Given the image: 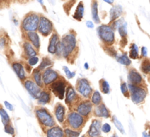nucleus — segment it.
Returning <instances> with one entry per match:
<instances>
[{"label": "nucleus", "instance_id": "obj_31", "mask_svg": "<svg viewBox=\"0 0 150 137\" xmlns=\"http://www.w3.org/2000/svg\"><path fill=\"white\" fill-rule=\"evenodd\" d=\"M101 101H102V97H101V95L99 91L93 92L92 95V98H91V102L92 103V104L98 106L101 104Z\"/></svg>", "mask_w": 150, "mask_h": 137}, {"label": "nucleus", "instance_id": "obj_24", "mask_svg": "<svg viewBox=\"0 0 150 137\" xmlns=\"http://www.w3.org/2000/svg\"><path fill=\"white\" fill-rule=\"evenodd\" d=\"M23 51H24V54L28 58H30V57H36L37 52L36 50L34 48L33 45H32L30 42L29 41H25L23 44Z\"/></svg>", "mask_w": 150, "mask_h": 137}, {"label": "nucleus", "instance_id": "obj_32", "mask_svg": "<svg viewBox=\"0 0 150 137\" xmlns=\"http://www.w3.org/2000/svg\"><path fill=\"white\" fill-rule=\"evenodd\" d=\"M52 64V61L48 57H44V58H42V62H41V63L40 64L39 67L38 68L40 70H45V69L46 70V69H48V67H51Z\"/></svg>", "mask_w": 150, "mask_h": 137}, {"label": "nucleus", "instance_id": "obj_21", "mask_svg": "<svg viewBox=\"0 0 150 137\" xmlns=\"http://www.w3.org/2000/svg\"><path fill=\"white\" fill-rule=\"evenodd\" d=\"M12 67L20 80L23 81L26 79V70L23 65L20 62H13Z\"/></svg>", "mask_w": 150, "mask_h": 137}, {"label": "nucleus", "instance_id": "obj_14", "mask_svg": "<svg viewBox=\"0 0 150 137\" xmlns=\"http://www.w3.org/2000/svg\"><path fill=\"white\" fill-rule=\"evenodd\" d=\"M111 28L113 29H118L119 33L120 36L124 39L126 38L127 35V22L124 19H120L118 21H116L111 25Z\"/></svg>", "mask_w": 150, "mask_h": 137}, {"label": "nucleus", "instance_id": "obj_10", "mask_svg": "<svg viewBox=\"0 0 150 137\" xmlns=\"http://www.w3.org/2000/svg\"><path fill=\"white\" fill-rule=\"evenodd\" d=\"M53 23L49 19L45 18V16H40V21L39 27H38V32L42 35V36H48L51 32H53Z\"/></svg>", "mask_w": 150, "mask_h": 137}, {"label": "nucleus", "instance_id": "obj_43", "mask_svg": "<svg viewBox=\"0 0 150 137\" xmlns=\"http://www.w3.org/2000/svg\"><path fill=\"white\" fill-rule=\"evenodd\" d=\"M4 105H5V107L6 109H7L8 110H10V111H13V106L11 104H10L9 102H7V101H4Z\"/></svg>", "mask_w": 150, "mask_h": 137}, {"label": "nucleus", "instance_id": "obj_2", "mask_svg": "<svg viewBox=\"0 0 150 137\" xmlns=\"http://www.w3.org/2000/svg\"><path fill=\"white\" fill-rule=\"evenodd\" d=\"M40 17L35 13H29L26 15L22 21L21 28L24 32H36L39 27Z\"/></svg>", "mask_w": 150, "mask_h": 137}, {"label": "nucleus", "instance_id": "obj_12", "mask_svg": "<svg viewBox=\"0 0 150 137\" xmlns=\"http://www.w3.org/2000/svg\"><path fill=\"white\" fill-rule=\"evenodd\" d=\"M42 82L45 85H49L58 80L59 76L57 71L53 70L52 68H48L44 70L42 75Z\"/></svg>", "mask_w": 150, "mask_h": 137}, {"label": "nucleus", "instance_id": "obj_47", "mask_svg": "<svg viewBox=\"0 0 150 137\" xmlns=\"http://www.w3.org/2000/svg\"><path fill=\"white\" fill-rule=\"evenodd\" d=\"M142 137H150L149 135V133H147L146 131H144L142 133Z\"/></svg>", "mask_w": 150, "mask_h": 137}, {"label": "nucleus", "instance_id": "obj_8", "mask_svg": "<svg viewBox=\"0 0 150 137\" xmlns=\"http://www.w3.org/2000/svg\"><path fill=\"white\" fill-rule=\"evenodd\" d=\"M76 89L82 97L85 98H89L92 95V88L90 86L89 81L86 79H79L76 84Z\"/></svg>", "mask_w": 150, "mask_h": 137}, {"label": "nucleus", "instance_id": "obj_19", "mask_svg": "<svg viewBox=\"0 0 150 137\" xmlns=\"http://www.w3.org/2000/svg\"><path fill=\"white\" fill-rule=\"evenodd\" d=\"M54 114L59 123H64L65 120V108L61 104H57L54 109Z\"/></svg>", "mask_w": 150, "mask_h": 137}, {"label": "nucleus", "instance_id": "obj_15", "mask_svg": "<svg viewBox=\"0 0 150 137\" xmlns=\"http://www.w3.org/2000/svg\"><path fill=\"white\" fill-rule=\"evenodd\" d=\"M78 97L77 93L76 92L75 89L72 86H68L67 87V90H66V98H65V103L70 106H73V104H76L78 101Z\"/></svg>", "mask_w": 150, "mask_h": 137}, {"label": "nucleus", "instance_id": "obj_53", "mask_svg": "<svg viewBox=\"0 0 150 137\" xmlns=\"http://www.w3.org/2000/svg\"><path fill=\"white\" fill-rule=\"evenodd\" d=\"M99 137H103V136H99Z\"/></svg>", "mask_w": 150, "mask_h": 137}, {"label": "nucleus", "instance_id": "obj_1", "mask_svg": "<svg viewBox=\"0 0 150 137\" xmlns=\"http://www.w3.org/2000/svg\"><path fill=\"white\" fill-rule=\"evenodd\" d=\"M62 51V57L64 58L68 59L76 51L77 40H76V35L73 32L64 35L60 41Z\"/></svg>", "mask_w": 150, "mask_h": 137}, {"label": "nucleus", "instance_id": "obj_20", "mask_svg": "<svg viewBox=\"0 0 150 137\" xmlns=\"http://www.w3.org/2000/svg\"><path fill=\"white\" fill-rule=\"evenodd\" d=\"M46 137H64V130L61 127L56 126L45 131Z\"/></svg>", "mask_w": 150, "mask_h": 137}, {"label": "nucleus", "instance_id": "obj_33", "mask_svg": "<svg viewBox=\"0 0 150 137\" xmlns=\"http://www.w3.org/2000/svg\"><path fill=\"white\" fill-rule=\"evenodd\" d=\"M0 116H1V122H2L4 126L10 124V117H9L8 114L6 112V111L2 108V107H1V109H0Z\"/></svg>", "mask_w": 150, "mask_h": 137}, {"label": "nucleus", "instance_id": "obj_18", "mask_svg": "<svg viewBox=\"0 0 150 137\" xmlns=\"http://www.w3.org/2000/svg\"><path fill=\"white\" fill-rule=\"evenodd\" d=\"M94 114L97 117H103V118H108L111 116L109 111L103 104H100L95 107Z\"/></svg>", "mask_w": 150, "mask_h": 137}, {"label": "nucleus", "instance_id": "obj_49", "mask_svg": "<svg viewBox=\"0 0 150 137\" xmlns=\"http://www.w3.org/2000/svg\"><path fill=\"white\" fill-rule=\"evenodd\" d=\"M105 2H106V3H108V4H113V3H114V1H110V0H105Z\"/></svg>", "mask_w": 150, "mask_h": 137}, {"label": "nucleus", "instance_id": "obj_22", "mask_svg": "<svg viewBox=\"0 0 150 137\" xmlns=\"http://www.w3.org/2000/svg\"><path fill=\"white\" fill-rule=\"evenodd\" d=\"M123 13V8L120 4H117L111 8L110 10V21L114 22L121 16Z\"/></svg>", "mask_w": 150, "mask_h": 137}, {"label": "nucleus", "instance_id": "obj_45", "mask_svg": "<svg viewBox=\"0 0 150 137\" xmlns=\"http://www.w3.org/2000/svg\"><path fill=\"white\" fill-rule=\"evenodd\" d=\"M86 26H87L88 28H90V29H92V28H94V26H95L93 22L91 21H87L86 22Z\"/></svg>", "mask_w": 150, "mask_h": 137}, {"label": "nucleus", "instance_id": "obj_37", "mask_svg": "<svg viewBox=\"0 0 150 137\" xmlns=\"http://www.w3.org/2000/svg\"><path fill=\"white\" fill-rule=\"evenodd\" d=\"M141 69H142V70L144 73H150V60H145L144 61L142 62Z\"/></svg>", "mask_w": 150, "mask_h": 137}, {"label": "nucleus", "instance_id": "obj_9", "mask_svg": "<svg viewBox=\"0 0 150 137\" xmlns=\"http://www.w3.org/2000/svg\"><path fill=\"white\" fill-rule=\"evenodd\" d=\"M23 84H24L25 88L28 91L29 95L34 99H38L40 98V96L41 93L42 92L41 90V87L38 86L34 81L30 80V79H28V80L25 81Z\"/></svg>", "mask_w": 150, "mask_h": 137}, {"label": "nucleus", "instance_id": "obj_52", "mask_svg": "<svg viewBox=\"0 0 150 137\" xmlns=\"http://www.w3.org/2000/svg\"><path fill=\"white\" fill-rule=\"evenodd\" d=\"M149 80H150V76H149Z\"/></svg>", "mask_w": 150, "mask_h": 137}, {"label": "nucleus", "instance_id": "obj_39", "mask_svg": "<svg viewBox=\"0 0 150 137\" xmlns=\"http://www.w3.org/2000/svg\"><path fill=\"white\" fill-rule=\"evenodd\" d=\"M63 70H64V73H65L66 76H67L68 79H73V78L75 77V76H76V73H75V72L70 71L67 66H63Z\"/></svg>", "mask_w": 150, "mask_h": 137}, {"label": "nucleus", "instance_id": "obj_38", "mask_svg": "<svg viewBox=\"0 0 150 137\" xmlns=\"http://www.w3.org/2000/svg\"><path fill=\"white\" fill-rule=\"evenodd\" d=\"M121 92L125 96L128 97L129 96V88L128 86L127 85V84L125 82H122L121 84Z\"/></svg>", "mask_w": 150, "mask_h": 137}, {"label": "nucleus", "instance_id": "obj_36", "mask_svg": "<svg viewBox=\"0 0 150 137\" xmlns=\"http://www.w3.org/2000/svg\"><path fill=\"white\" fill-rule=\"evenodd\" d=\"M100 89L103 92V93L108 94L110 92L109 84L105 79L100 80Z\"/></svg>", "mask_w": 150, "mask_h": 137}, {"label": "nucleus", "instance_id": "obj_48", "mask_svg": "<svg viewBox=\"0 0 150 137\" xmlns=\"http://www.w3.org/2000/svg\"><path fill=\"white\" fill-rule=\"evenodd\" d=\"M89 64H88V63H85L84 64V68L86 69V70H87V69H89Z\"/></svg>", "mask_w": 150, "mask_h": 137}, {"label": "nucleus", "instance_id": "obj_23", "mask_svg": "<svg viewBox=\"0 0 150 137\" xmlns=\"http://www.w3.org/2000/svg\"><path fill=\"white\" fill-rule=\"evenodd\" d=\"M26 38H27L28 40L30 41L32 45L36 49H39L40 47V41L39 35L36 32H27L26 33Z\"/></svg>", "mask_w": 150, "mask_h": 137}, {"label": "nucleus", "instance_id": "obj_46", "mask_svg": "<svg viewBox=\"0 0 150 137\" xmlns=\"http://www.w3.org/2000/svg\"><path fill=\"white\" fill-rule=\"evenodd\" d=\"M6 39L4 38H1V40H0V45H1V48H4V45L6 44Z\"/></svg>", "mask_w": 150, "mask_h": 137}, {"label": "nucleus", "instance_id": "obj_16", "mask_svg": "<svg viewBox=\"0 0 150 137\" xmlns=\"http://www.w3.org/2000/svg\"><path fill=\"white\" fill-rule=\"evenodd\" d=\"M127 79L130 84L134 85H140L143 82V78L142 75L135 69H131L130 70L127 76Z\"/></svg>", "mask_w": 150, "mask_h": 137}, {"label": "nucleus", "instance_id": "obj_51", "mask_svg": "<svg viewBox=\"0 0 150 137\" xmlns=\"http://www.w3.org/2000/svg\"><path fill=\"white\" fill-rule=\"evenodd\" d=\"M81 137H86V136H84V135H83V136H81Z\"/></svg>", "mask_w": 150, "mask_h": 137}, {"label": "nucleus", "instance_id": "obj_42", "mask_svg": "<svg viewBox=\"0 0 150 137\" xmlns=\"http://www.w3.org/2000/svg\"><path fill=\"white\" fill-rule=\"evenodd\" d=\"M101 130H102V132H103V133H108L111 132V126H110L108 123H104V124L102 126V128H101Z\"/></svg>", "mask_w": 150, "mask_h": 137}, {"label": "nucleus", "instance_id": "obj_25", "mask_svg": "<svg viewBox=\"0 0 150 137\" xmlns=\"http://www.w3.org/2000/svg\"><path fill=\"white\" fill-rule=\"evenodd\" d=\"M83 14H84V7H83V3L82 1L78 4L77 7H76V12H75L74 15H73V18L78 21H81L83 17Z\"/></svg>", "mask_w": 150, "mask_h": 137}, {"label": "nucleus", "instance_id": "obj_7", "mask_svg": "<svg viewBox=\"0 0 150 137\" xmlns=\"http://www.w3.org/2000/svg\"><path fill=\"white\" fill-rule=\"evenodd\" d=\"M51 92L54 93V95L58 97L60 100L64 99V93L66 92L67 88H66V81L62 78H60L58 80L56 81L53 84H51Z\"/></svg>", "mask_w": 150, "mask_h": 137}, {"label": "nucleus", "instance_id": "obj_27", "mask_svg": "<svg viewBox=\"0 0 150 137\" xmlns=\"http://www.w3.org/2000/svg\"><path fill=\"white\" fill-rule=\"evenodd\" d=\"M92 16L95 23H100V20L98 15V4L97 1H93L92 3Z\"/></svg>", "mask_w": 150, "mask_h": 137}, {"label": "nucleus", "instance_id": "obj_50", "mask_svg": "<svg viewBox=\"0 0 150 137\" xmlns=\"http://www.w3.org/2000/svg\"><path fill=\"white\" fill-rule=\"evenodd\" d=\"M111 137H118V136H117V134H116V133H114V135H113V136H111Z\"/></svg>", "mask_w": 150, "mask_h": 137}, {"label": "nucleus", "instance_id": "obj_29", "mask_svg": "<svg viewBox=\"0 0 150 137\" xmlns=\"http://www.w3.org/2000/svg\"><path fill=\"white\" fill-rule=\"evenodd\" d=\"M117 61L120 64L123 65L125 66H129L131 64V60H130L129 57L127 56V54H122V55L118 56L117 57Z\"/></svg>", "mask_w": 150, "mask_h": 137}, {"label": "nucleus", "instance_id": "obj_26", "mask_svg": "<svg viewBox=\"0 0 150 137\" xmlns=\"http://www.w3.org/2000/svg\"><path fill=\"white\" fill-rule=\"evenodd\" d=\"M38 100V104H40V105H45V104H48L51 101V94L48 91H42L40 96Z\"/></svg>", "mask_w": 150, "mask_h": 137}, {"label": "nucleus", "instance_id": "obj_28", "mask_svg": "<svg viewBox=\"0 0 150 137\" xmlns=\"http://www.w3.org/2000/svg\"><path fill=\"white\" fill-rule=\"evenodd\" d=\"M41 70H39L38 68H36L34 70L33 73H32V77H33L34 79V82L40 87H42V77L41 76V73H40Z\"/></svg>", "mask_w": 150, "mask_h": 137}, {"label": "nucleus", "instance_id": "obj_6", "mask_svg": "<svg viewBox=\"0 0 150 137\" xmlns=\"http://www.w3.org/2000/svg\"><path fill=\"white\" fill-rule=\"evenodd\" d=\"M128 88L130 98L134 104H139L144 101L147 95L146 90L144 88L139 85H134L130 83L128 84Z\"/></svg>", "mask_w": 150, "mask_h": 137}, {"label": "nucleus", "instance_id": "obj_40", "mask_svg": "<svg viewBox=\"0 0 150 137\" xmlns=\"http://www.w3.org/2000/svg\"><path fill=\"white\" fill-rule=\"evenodd\" d=\"M4 132L7 133H8V134L11 135V136H14L15 135L14 128H13L10 124L4 126Z\"/></svg>", "mask_w": 150, "mask_h": 137}, {"label": "nucleus", "instance_id": "obj_17", "mask_svg": "<svg viewBox=\"0 0 150 137\" xmlns=\"http://www.w3.org/2000/svg\"><path fill=\"white\" fill-rule=\"evenodd\" d=\"M59 38L57 33H53L50 38L49 45L48 47V51L51 54H56L57 52V48L58 44L59 43Z\"/></svg>", "mask_w": 150, "mask_h": 137}, {"label": "nucleus", "instance_id": "obj_11", "mask_svg": "<svg viewBox=\"0 0 150 137\" xmlns=\"http://www.w3.org/2000/svg\"><path fill=\"white\" fill-rule=\"evenodd\" d=\"M92 105H93L92 103L87 100L81 101L77 104V108H76L77 112L83 117H88L92 112V107H93Z\"/></svg>", "mask_w": 150, "mask_h": 137}, {"label": "nucleus", "instance_id": "obj_30", "mask_svg": "<svg viewBox=\"0 0 150 137\" xmlns=\"http://www.w3.org/2000/svg\"><path fill=\"white\" fill-rule=\"evenodd\" d=\"M130 58L133 59V60H136L139 57V48H138L137 45L135 43L131 44L130 47Z\"/></svg>", "mask_w": 150, "mask_h": 137}, {"label": "nucleus", "instance_id": "obj_35", "mask_svg": "<svg viewBox=\"0 0 150 137\" xmlns=\"http://www.w3.org/2000/svg\"><path fill=\"white\" fill-rule=\"evenodd\" d=\"M112 122L114 123V126L117 128V130L122 133V134H125V128L123 127L122 124L121 123V122L117 119V117L116 116H113L112 117Z\"/></svg>", "mask_w": 150, "mask_h": 137}, {"label": "nucleus", "instance_id": "obj_13", "mask_svg": "<svg viewBox=\"0 0 150 137\" xmlns=\"http://www.w3.org/2000/svg\"><path fill=\"white\" fill-rule=\"evenodd\" d=\"M102 128V124L101 121L98 119H95L92 120L89 128L87 132L88 137H99L101 135V130Z\"/></svg>", "mask_w": 150, "mask_h": 137}, {"label": "nucleus", "instance_id": "obj_4", "mask_svg": "<svg viewBox=\"0 0 150 137\" xmlns=\"http://www.w3.org/2000/svg\"><path fill=\"white\" fill-rule=\"evenodd\" d=\"M98 34L101 40L107 45H111L115 41V34L111 26L103 24L98 26Z\"/></svg>", "mask_w": 150, "mask_h": 137}, {"label": "nucleus", "instance_id": "obj_41", "mask_svg": "<svg viewBox=\"0 0 150 137\" xmlns=\"http://www.w3.org/2000/svg\"><path fill=\"white\" fill-rule=\"evenodd\" d=\"M38 62H39V58L38 57H30V58H28V64L31 67L36 65L38 63Z\"/></svg>", "mask_w": 150, "mask_h": 137}, {"label": "nucleus", "instance_id": "obj_34", "mask_svg": "<svg viewBox=\"0 0 150 137\" xmlns=\"http://www.w3.org/2000/svg\"><path fill=\"white\" fill-rule=\"evenodd\" d=\"M64 137H79L81 134L80 131H76L70 128H66L64 129Z\"/></svg>", "mask_w": 150, "mask_h": 137}, {"label": "nucleus", "instance_id": "obj_3", "mask_svg": "<svg viewBox=\"0 0 150 137\" xmlns=\"http://www.w3.org/2000/svg\"><path fill=\"white\" fill-rule=\"evenodd\" d=\"M35 112L40 124L42 127L48 129L56 126L55 120L46 109L40 107L35 109Z\"/></svg>", "mask_w": 150, "mask_h": 137}, {"label": "nucleus", "instance_id": "obj_44", "mask_svg": "<svg viewBox=\"0 0 150 137\" xmlns=\"http://www.w3.org/2000/svg\"><path fill=\"white\" fill-rule=\"evenodd\" d=\"M147 48L145 46H143L142 48V56L144 57H146L147 56Z\"/></svg>", "mask_w": 150, "mask_h": 137}, {"label": "nucleus", "instance_id": "obj_5", "mask_svg": "<svg viewBox=\"0 0 150 137\" xmlns=\"http://www.w3.org/2000/svg\"><path fill=\"white\" fill-rule=\"evenodd\" d=\"M66 123L68 128L76 131H80L85 123V119L78 112H70L66 118Z\"/></svg>", "mask_w": 150, "mask_h": 137}]
</instances>
